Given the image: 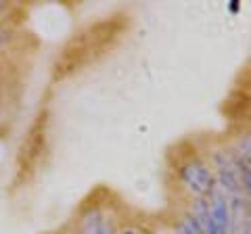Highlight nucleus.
Segmentation results:
<instances>
[{"label": "nucleus", "instance_id": "obj_1", "mask_svg": "<svg viewBox=\"0 0 251 234\" xmlns=\"http://www.w3.org/2000/svg\"><path fill=\"white\" fill-rule=\"evenodd\" d=\"M216 163H218L220 188L224 190V194H230V197H237V194H241L243 186H241L239 159L232 157L230 153H218L216 155Z\"/></svg>", "mask_w": 251, "mask_h": 234}, {"label": "nucleus", "instance_id": "obj_2", "mask_svg": "<svg viewBox=\"0 0 251 234\" xmlns=\"http://www.w3.org/2000/svg\"><path fill=\"white\" fill-rule=\"evenodd\" d=\"M180 176H182L184 184L191 188L193 192L201 194V197H205V194H211L214 192V176H211V171L207 169L205 163L201 161H193V163H186V165L180 169Z\"/></svg>", "mask_w": 251, "mask_h": 234}, {"label": "nucleus", "instance_id": "obj_3", "mask_svg": "<svg viewBox=\"0 0 251 234\" xmlns=\"http://www.w3.org/2000/svg\"><path fill=\"white\" fill-rule=\"evenodd\" d=\"M228 215H230V228L228 234H249V201L241 194L232 197L228 203Z\"/></svg>", "mask_w": 251, "mask_h": 234}, {"label": "nucleus", "instance_id": "obj_4", "mask_svg": "<svg viewBox=\"0 0 251 234\" xmlns=\"http://www.w3.org/2000/svg\"><path fill=\"white\" fill-rule=\"evenodd\" d=\"M209 215L214 220L220 234H228L230 228V215H228V197L224 192H211L209 194Z\"/></svg>", "mask_w": 251, "mask_h": 234}, {"label": "nucleus", "instance_id": "obj_5", "mask_svg": "<svg viewBox=\"0 0 251 234\" xmlns=\"http://www.w3.org/2000/svg\"><path fill=\"white\" fill-rule=\"evenodd\" d=\"M82 234H113V228L103 220V215L99 211H92L86 215L84 226H82Z\"/></svg>", "mask_w": 251, "mask_h": 234}, {"label": "nucleus", "instance_id": "obj_6", "mask_svg": "<svg viewBox=\"0 0 251 234\" xmlns=\"http://www.w3.org/2000/svg\"><path fill=\"white\" fill-rule=\"evenodd\" d=\"M176 234H203V230L199 228V224L195 222L193 215H186L184 220H180L176 226Z\"/></svg>", "mask_w": 251, "mask_h": 234}, {"label": "nucleus", "instance_id": "obj_7", "mask_svg": "<svg viewBox=\"0 0 251 234\" xmlns=\"http://www.w3.org/2000/svg\"><path fill=\"white\" fill-rule=\"evenodd\" d=\"M230 11H232V13L239 11V0H232V2H230Z\"/></svg>", "mask_w": 251, "mask_h": 234}]
</instances>
